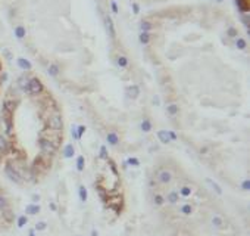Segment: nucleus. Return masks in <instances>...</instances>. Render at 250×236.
<instances>
[{
	"label": "nucleus",
	"mask_w": 250,
	"mask_h": 236,
	"mask_svg": "<svg viewBox=\"0 0 250 236\" xmlns=\"http://www.w3.org/2000/svg\"><path fill=\"white\" fill-rule=\"evenodd\" d=\"M65 140L60 102L37 74L24 72L0 100V171L16 183H38L53 170Z\"/></svg>",
	"instance_id": "f257e3e1"
},
{
	"label": "nucleus",
	"mask_w": 250,
	"mask_h": 236,
	"mask_svg": "<svg viewBox=\"0 0 250 236\" xmlns=\"http://www.w3.org/2000/svg\"><path fill=\"white\" fill-rule=\"evenodd\" d=\"M15 220L13 204L7 190L0 181V232L9 230Z\"/></svg>",
	"instance_id": "f03ea898"
},
{
	"label": "nucleus",
	"mask_w": 250,
	"mask_h": 236,
	"mask_svg": "<svg viewBox=\"0 0 250 236\" xmlns=\"http://www.w3.org/2000/svg\"><path fill=\"white\" fill-rule=\"evenodd\" d=\"M3 77H5L3 62H2V59H0V96H2V90H3Z\"/></svg>",
	"instance_id": "7ed1b4c3"
}]
</instances>
